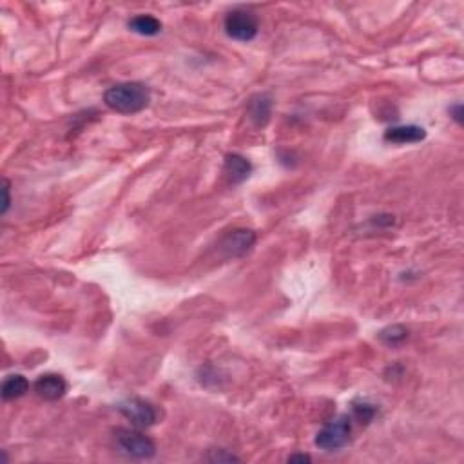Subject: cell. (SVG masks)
<instances>
[{"instance_id": "1", "label": "cell", "mask_w": 464, "mask_h": 464, "mask_svg": "<svg viewBox=\"0 0 464 464\" xmlns=\"http://www.w3.org/2000/svg\"><path fill=\"white\" fill-rule=\"evenodd\" d=\"M104 102L109 109L122 115H134L144 111L151 102V91L140 82H124L109 87L104 95Z\"/></svg>"}, {"instance_id": "5", "label": "cell", "mask_w": 464, "mask_h": 464, "mask_svg": "<svg viewBox=\"0 0 464 464\" xmlns=\"http://www.w3.org/2000/svg\"><path fill=\"white\" fill-rule=\"evenodd\" d=\"M118 410L137 428H149L156 423V410H154V406L151 405V402L144 401V399H127V401L120 402Z\"/></svg>"}, {"instance_id": "13", "label": "cell", "mask_w": 464, "mask_h": 464, "mask_svg": "<svg viewBox=\"0 0 464 464\" xmlns=\"http://www.w3.org/2000/svg\"><path fill=\"white\" fill-rule=\"evenodd\" d=\"M408 337V330L402 325H392L379 332V341H383L388 347H398Z\"/></svg>"}, {"instance_id": "10", "label": "cell", "mask_w": 464, "mask_h": 464, "mask_svg": "<svg viewBox=\"0 0 464 464\" xmlns=\"http://www.w3.org/2000/svg\"><path fill=\"white\" fill-rule=\"evenodd\" d=\"M270 115H272V100L267 95H257L250 100L249 104V118L254 122V125L263 127L269 124Z\"/></svg>"}, {"instance_id": "9", "label": "cell", "mask_w": 464, "mask_h": 464, "mask_svg": "<svg viewBox=\"0 0 464 464\" xmlns=\"http://www.w3.org/2000/svg\"><path fill=\"white\" fill-rule=\"evenodd\" d=\"M224 170L227 174V178L231 180V183H241L250 176L253 166H250L247 158L240 156V154H227Z\"/></svg>"}, {"instance_id": "2", "label": "cell", "mask_w": 464, "mask_h": 464, "mask_svg": "<svg viewBox=\"0 0 464 464\" xmlns=\"http://www.w3.org/2000/svg\"><path fill=\"white\" fill-rule=\"evenodd\" d=\"M350 441H352V419L348 415H340L318 431L314 443L325 452H334L348 446Z\"/></svg>"}, {"instance_id": "3", "label": "cell", "mask_w": 464, "mask_h": 464, "mask_svg": "<svg viewBox=\"0 0 464 464\" xmlns=\"http://www.w3.org/2000/svg\"><path fill=\"white\" fill-rule=\"evenodd\" d=\"M116 446L120 448V452L133 459H151L156 453V446L147 435L140 434L137 430L129 428H118L115 431Z\"/></svg>"}, {"instance_id": "18", "label": "cell", "mask_w": 464, "mask_h": 464, "mask_svg": "<svg viewBox=\"0 0 464 464\" xmlns=\"http://www.w3.org/2000/svg\"><path fill=\"white\" fill-rule=\"evenodd\" d=\"M452 115H453V120L456 122H463V118H460V116H463V108H460V105H456V108L452 109Z\"/></svg>"}, {"instance_id": "17", "label": "cell", "mask_w": 464, "mask_h": 464, "mask_svg": "<svg viewBox=\"0 0 464 464\" xmlns=\"http://www.w3.org/2000/svg\"><path fill=\"white\" fill-rule=\"evenodd\" d=\"M311 456H307V453H294L289 457V463H311Z\"/></svg>"}, {"instance_id": "8", "label": "cell", "mask_w": 464, "mask_h": 464, "mask_svg": "<svg viewBox=\"0 0 464 464\" xmlns=\"http://www.w3.org/2000/svg\"><path fill=\"white\" fill-rule=\"evenodd\" d=\"M427 138V131L419 125H398L386 129L385 140L392 144H417Z\"/></svg>"}, {"instance_id": "6", "label": "cell", "mask_w": 464, "mask_h": 464, "mask_svg": "<svg viewBox=\"0 0 464 464\" xmlns=\"http://www.w3.org/2000/svg\"><path fill=\"white\" fill-rule=\"evenodd\" d=\"M256 241V234L253 231H247V228H236V231H231L227 236L221 240L220 250L227 257H240L243 256L247 250H250V247Z\"/></svg>"}, {"instance_id": "7", "label": "cell", "mask_w": 464, "mask_h": 464, "mask_svg": "<svg viewBox=\"0 0 464 464\" xmlns=\"http://www.w3.org/2000/svg\"><path fill=\"white\" fill-rule=\"evenodd\" d=\"M35 392L38 398L46 399V401H58L66 395L67 383L58 373H44L35 381Z\"/></svg>"}, {"instance_id": "4", "label": "cell", "mask_w": 464, "mask_h": 464, "mask_svg": "<svg viewBox=\"0 0 464 464\" xmlns=\"http://www.w3.org/2000/svg\"><path fill=\"white\" fill-rule=\"evenodd\" d=\"M225 33L234 40L249 42L257 35V18L249 9H232L225 17Z\"/></svg>"}, {"instance_id": "15", "label": "cell", "mask_w": 464, "mask_h": 464, "mask_svg": "<svg viewBox=\"0 0 464 464\" xmlns=\"http://www.w3.org/2000/svg\"><path fill=\"white\" fill-rule=\"evenodd\" d=\"M2 192H4V202H2V214H6L11 205V196H9V182L4 180V187H2Z\"/></svg>"}, {"instance_id": "12", "label": "cell", "mask_w": 464, "mask_h": 464, "mask_svg": "<svg viewBox=\"0 0 464 464\" xmlns=\"http://www.w3.org/2000/svg\"><path fill=\"white\" fill-rule=\"evenodd\" d=\"M129 29L144 37H154L162 31V22L153 15H138L129 21Z\"/></svg>"}, {"instance_id": "11", "label": "cell", "mask_w": 464, "mask_h": 464, "mask_svg": "<svg viewBox=\"0 0 464 464\" xmlns=\"http://www.w3.org/2000/svg\"><path fill=\"white\" fill-rule=\"evenodd\" d=\"M29 390V383L24 376L21 373H13V376H8L2 383V399L4 401H13V399H18L22 395H25V392Z\"/></svg>"}, {"instance_id": "14", "label": "cell", "mask_w": 464, "mask_h": 464, "mask_svg": "<svg viewBox=\"0 0 464 464\" xmlns=\"http://www.w3.org/2000/svg\"><path fill=\"white\" fill-rule=\"evenodd\" d=\"M352 414L361 424H369L370 421L376 417L377 408H376V405H372V402H369V401H357V402H354Z\"/></svg>"}, {"instance_id": "16", "label": "cell", "mask_w": 464, "mask_h": 464, "mask_svg": "<svg viewBox=\"0 0 464 464\" xmlns=\"http://www.w3.org/2000/svg\"><path fill=\"white\" fill-rule=\"evenodd\" d=\"M211 460H218V463H221V460H240L238 459L236 456H232V453H225V450H220V452H218V450H216V456L214 457H211Z\"/></svg>"}]
</instances>
